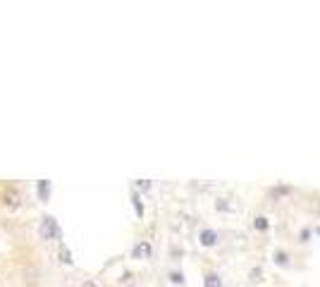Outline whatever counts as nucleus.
<instances>
[{"mask_svg": "<svg viewBox=\"0 0 320 287\" xmlns=\"http://www.w3.org/2000/svg\"><path fill=\"white\" fill-rule=\"evenodd\" d=\"M41 234L45 240H53V237H60V230H57V222L53 218H45L43 220V228H41Z\"/></svg>", "mask_w": 320, "mask_h": 287, "instance_id": "nucleus-1", "label": "nucleus"}, {"mask_svg": "<svg viewBox=\"0 0 320 287\" xmlns=\"http://www.w3.org/2000/svg\"><path fill=\"white\" fill-rule=\"evenodd\" d=\"M132 256H134V258H148V256H151V244H148V242H139L132 249Z\"/></svg>", "mask_w": 320, "mask_h": 287, "instance_id": "nucleus-2", "label": "nucleus"}, {"mask_svg": "<svg viewBox=\"0 0 320 287\" xmlns=\"http://www.w3.org/2000/svg\"><path fill=\"white\" fill-rule=\"evenodd\" d=\"M215 242H218V232L215 230H203L201 232V244H203V246H213Z\"/></svg>", "mask_w": 320, "mask_h": 287, "instance_id": "nucleus-3", "label": "nucleus"}, {"mask_svg": "<svg viewBox=\"0 0 320 287\" xmlns=\"http://www.w3.org/2000/svg\"><path fill=\"white\" fill-rule=\"evenodd\" d=\"M222 285V280L218 273H208V276L203 278V287H220Z\"/></svg>", "mask_w": 320, "mask_h": 287, "instance_id": "nucleus-4", "label": "nucleus"}, {"mask_svg": "<svg viewBox=\"0 0 320 287\" xmlns=\"http://www.w3.org/2000/svg\"><path fill=\"white\" fill-rule=\"evenodd\" d=\"M254 225L258 228V230H268V218H263V216H258L254 220Z\"/></svg>", "mask_w": 320, "mask_h": 287, "instance_id": "nucleus-5", "label": "nucleus"}, {"mask_svg": "<svg viewBox=\"0 0 320 287\" xmlns=\"http://www.w3.org/2000/svg\"><path fill=\"white\" fill-rule=\"evenodd\" d=\"M139 189H141V192H148V189H151V182H148V180H139Z\"/></svg>", "mask_w": 320, "mask_h": 287, "instance_id": "nucleus-6", "label": "nucleus"}, {"mask_svg": "<svg viewBox=\"0 0 320 287\" xmlns=\"http://www.w3.org/2000/svg\"><path fill=\"white\" fill-rule=\"evenodd\" d=\"M41 196L48 199V182H41Z\"/></svg>", "mask_w": 320, "mask_h": 287, "instance_id": "nucleus-7", "label": "nucleus"}, {"mask_svg": "<svg viewBox=\"0 0 320 287\" xmlns=\"http://www.w3.org/2000/svg\"><path fill=\"white\" fill-rule=\"evenodd\" d=\"M134 204H136V213L141 216V213H144V206H141V201H139V196H134Z\"/></svg>", "mask_w": 320, "mask_h": 287, "instance_id": "nucleus-8", "label": "nucleus"}, {"mask_svg": "<svg viewBox=\"0 0 320 287\" xmlns=\"http://www.w3.org/2000/svg\"><path fill=\"white\" fill-rule=\"evenodd\" d=\"M251 280H261V270H258V268L251 270Z\"/></svg>", "mask_w": 320, "mask_h": 287, "instance_id": "nucleus-9", "label": "nucleus"}, {"mask_svg": "<svg viewBox=\"0 0 320 287\" xmlns=\"http://www.w3.org/2000/svg\"><path fill=\"white\" fill-rule=\"evenodd\" d=\"M62 261H65V264H69V261H72V258H69V252H67V249H62Z\"/></svg>", "mask_w": 320, "mask_h": 287, "instance_id": "nucleus-10", "label": "nucleus"}, {"mask_svg": "<svg viewBox=\"0 0 320 287\" xmlns=\"http://www.w3.org/2000/svg\"><path fill=\"white\" fill-rule=\"evenodd\" d=\"M170 278H172L175 282H182V276H179V273H172V276H170Z\"/></svg>", "mask_w": 320, "mask_h": 287, "instance_id": "nucleus-11", "label": "nucleus"}, {"mask_svg": "<svg viewBox=\"0 0 320 287\" xmlns=\"http://www.w3.org/2000/svg\"><path fill=\"white\" fill-rule=\"evenodd\" d=\"M81 287H98V285H96L93 280H86V282H84V285H81Z\"/></svg>", "mask_w": 320, "mask_h": 287, "instance_id": "nucleus-12", "label": "nucleus"}]
</instances>
